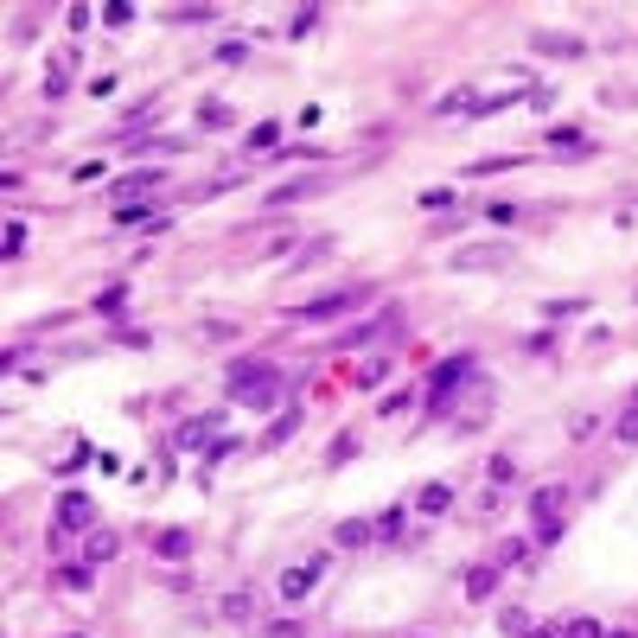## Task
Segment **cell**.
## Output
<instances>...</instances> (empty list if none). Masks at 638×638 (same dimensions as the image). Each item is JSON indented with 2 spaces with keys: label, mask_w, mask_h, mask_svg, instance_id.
Here are the masks:
<instances>
[{
  "label": "cell",
  "mask_w": 638,
  "mask_h": 638,
  "mask_svg": "<svg viewBox=\"0 0 638 638\" xmlns=\"http://www.w3.org/2000/svg\"><path fill=\"white\" fill-rule=\"evenodd\" d=\"M230 402H243V409H274V402H281V371H274V364H237V371H230Z\"/></svg>",
  "instance_id": "cell-1"
},
{
  "label": "cell",
  "mask_w": 638,
  "mask_h": 638,
  "mask_svg": "<svg viewBox=\"0 0 638 638\" xmlns=\"http://www.w3.org/2000/svg\"><path fill=\"white\" fill-rule=\"evenodd\" d=\"M472 377H479V371H472V358H447V364H435L428 390H421V409H428V415H447V409H454V396H460Z\"/></svg>",
  "instance_id": "cell-2"
},
{
  "label": "cell",
  "mask_w": 638,
  "mask_h": 638,
  "mask_svg": "<svg viewBox=\"0 0 638 638\" xmlns=\"http://www.w3.org/2000/svg\"><path fill=\"white\" fill-rule=\"evenodd\" d=\"M371 301V288L358 281V288H332V294H319V301H301L288 319H301V326H319V319H338V313H351V307H364Z\"/></svg>",
  "instance_id": "cell-3"
},
{
  "label": "cell",
  "mask_w": 638,
  "mask_h": 638,
  "mask_svg": "<svg viewBox=\"0 0 638 638\" xmlns=\"http://www.w3.org/2000/svg\"><path fill=\"white\" fill-rule=\"evenodd\" d=\"M505 262H511V249H499V243H479V249H454L447 256L454 274H499Z\"/></svg>",
  "instance_id": "cell-4"
},
{
  "label": "cell",
  "mask_w": 638,
  "mask_h": 638,
  "mask_svg": "<svg viewBox=\"0 0 638 638\" xmlns=\"http://www.w3.org/2000/svg\"><path fill=\"white\" fill-rule=\"evenodd\" d=\"M90 524H96L90 491H58V524H51V530H64V536H70V530H90Z\"/></svg>",
  "instance_id": "cell-5"
},
{
  "label": "cell",
  "mask_w": 638,
  "mask_h": 638,
  "mask_svg": "<svg viewBox=\"0 0 638 638\" xmlns=\"http://www.w3.org/2000/svg\"><path fill=\"white\" fill-rule=\"evenodd\" d=\"M319 569H326V555H313V562H301V569H288V575H281V588H274V594H281V600H288V607H301V600L313 594V575H319Z\"/></svg>",
  "instance_id": "cell-6"
},
{
  "label": "cell",
  "mask_w": 638,
  "mask_h": 638,
  "mask_svg": "<svg viewBox=\"0 0 638 638\" xmlns=\"http://www.w3.org/2000/svg\"><path fill=\"white\" fill-rule=\"evenodd\" d=\"M51 588H64V594H90V588H96V562H64V569H51Z\"/></svg>",
  "instance_id": "cell-7"
},
{
  "label": "cell",
  "mask_w": 638,
  "mask_h": 638,
  "mask_svg": "<svg viewBox=\"0 0 638 638\" xmlns=\"http://www.w3.org/2000/svg\"><path fill=\"white\" fill-rule=\"evenodd\" d=\"M211 428H218V415H198V421H179V428H173V447H179V454H198V447L211 441Z\"/></svg>",
  "instance_id": "cell-8"
},
{
  "label": "cell",
  "mask_w": 638,
  "mask_h": 638,
  "mask_svg": "<svg viewBox=\"0 0 638 638\" xmlns=\"http://www.w3.org/2000/svg\"><path fill=\"white\" fill-rule=\"evenodd\" d=\"M121 230H166V218H154V204H115Z\"/></svg>",
  "instance_id": "cell-9"
},
{
  "label": "cell",
  "mask_w": 638,
  "mask_h": 638,
  "mask_svg": "<svg viewBox=\"0 0 638 638\" xmlns=\"http://www.w3.org/2000/svg\"><path fill=\"white\" fill-rule=\"evenodd\" d=\"M499 594V562H479V569H466V600H491Z\"/></svg>",
  "instance_id": "cell-10"
},
{
  "label": "cell",
  "mask_w": 638,
  "mask_h": 638,
  "mask_svg": "<svg viewBox=\"0 0 638 638\" xmlns=\"http://www.w3.org/2000/svg\"><path fill=\"white\" fill-rule=\"evenodd\" d=\"M332 543H338V549H364V543H377V524H364V517H345V524L332 530Z\"/></svg>",
  "instance_id": "cell-11"
},
{
  "label": "cell",
  "mask_w": 638,
  "mask_h": 638,
  "mask_svg": "<svg viewBox=\"0 0 638 638\" xmlns=\"http://www.w3.org/2000/svg\"><path fill=\"white\" fill-rule=\"evenodd\" d=\"M530 45H536L543 58H581V39H569V32H536Z\"/></svg>",
  "instance_id": "cell-12"
},
{
  "label": "cell",
  "mask_w": 638,
  "mask_h": 638,
  "mask_svg": "<svg viewBox=\"0 0 638 638\" xmlns=\"http://www.w3.org/2000/svg\"><path fill=\"white\" fill-rule=\"evenodd\" d=\"M562 505H569V485H543V491H536V499H530V511H536V524H549V517H555Z\"/></svg>",
  "instance_id": "cell-13"
},
{
  "label": "cell",
  "mask_w": 638,
  "mask_h": 638,
  "mask_svg": "<svg viewBox=\"0 0 638 638\" xmlns=\"http://www.w3.org/2000/svg\"><path fill=\"white\" fill-rule=\"evenodd\" d=\"M160 179H166L160 166H134L128 179H115V192H121V198H128V192H160Z\"/></svg>",
  "instance_id": "cell-14"
},
{
  "label": "cell",
  "mask_w": 638,
  "mask_h": 638,
  "mask_svg": "<svg viewBox=\"0 0 638 638\" xmlns=\"http://www.w3.org/2000/svg\"><path fill=\"white\" fill-rule=\"evenodd\" d=\"M154 549H160L166 562H185V555H192V530H160V536H154Z\"/></svg>",
  "instance_id": "cell-15"
},
{
  "label": "cell",
  "mask_w": 638,
  "mask_h": 638,
  "mask_svg": "<svg viewBox=\"0 0 638 638\" xmlns=\"http://www.w3.org/2000/svg\"><path fill=\"white\" fill-rule=\"evenodd\" d=\"M415 505H421V517H441V511L454 505V485H421V499H415Z\"/></svg>",
  "instance_id": "cell-16"
},
{
  "label": "cell",
  "mask_w": 638,
  "mask_h": 638,
  "mask_svg": "<svg viewBox=\"0 0 638 638\" xmlns=\"http://www.w3.org/2000/svg\"><path fill=\"white\" fill-rule=\"evenodd\" d=\"M319 185H326V179H294V185H274V192H268V204L281 211V204H294V198H307V192H319Z\"/></svg>",
  "instance_id": "cell-17"
},
{
  "label": "cell",
  "mask_w": 638,
  "mask_h": 638,
  "mask_svg": "<svg viewBox=\"0 0 638 638\" xmlns=\"http://www.w3.org/2000/svg\"><path fill=\"white\" fill-rule=\"evenodd\" d=\"M115 549H121V543H115L109 530H90V536H84V562H109Z\"/></svg>",
  "instance_id": "cell-18"
},
{
  "label": "cell",
  "mask_w": 638,
  "mask_h": 638,
  "mask_svg": "<svg viewBox=\"0 0 638 638\" xmlns=\"http://www.w3.org/2000/svg\"><path fill=\"white\" fill-rule=\"evenodd\" d=\"M402 530H409V511H402V505H390V511L377 517V536H390V543H396Z\"/></svg>",
  "instance_id": "cell-19"
},
{
  "label": "cell",
  "mask_w": 638,
  "mask_h": 638,
  "mask_svg": "<svg viewBox=\"0 0 638 638\" xmlns=\"http://www.w3.org/2000/svg\"><path fill=\"white\" fill-rule=\"evenodd\" d=\"M499 625H505V632H511V638H530V632H536V625H530V613H524V607H505V613H499Z\"/></svg>",
  "instance_id": "cell-20"
},
{
  "label": "cell",
  "mask_w": 638,
  "mask_h": 638,
  "mask_svg": "<svg viewBox=\"0 0 638 638\" xmlns=\"http://www.w3.org/2000/svg\"><path fill=\"white\" fill-rule=\"evenodd\" d=\"M613 441H625V447L638 441V396L625 402V415H619V428H613Z\"/></svg>",
  "instance_id": "cell-21"
},
{
  "label": "cell",
  "mask_w": 638,
  "mask_h": 638,
  "mask_svg": "<svg viewBox=\"0 0 638 638\" xmlns=\"http://www.w3.org/2000/svg\"><path fill=\"white\" fill-rule=\"evenodd\" d=\"M166 20H173V26H204V20H218V7H173Z\"/></svg>",
  "instance_id": "cell-22"
},
{
  "label": "cell",
  "mask_w": 638,
  "mask_h": 638,
  "mask_svg": "<svg viewBox=\"0 0 638 638\" xmlns=\"http://www.w3.org/2000/svg\"><path fill=\"white\" fill-rule=\"evenodd\" d=\"M319 26V7H301V13H288V39H307Z\"/></svg>",
  "instance_id": "cell-23"
},
{
  "label": "cell",
  "mask_w": 638,
  "mask_h": 638,
  "mask_svg": "<svg viewBox=\"0 0 638 638\" xmlns=\"http://www.w3.org/2000/svg\"><path fill=\"white\" fill-rule=\"evenodd\" d=\"M549 148H575V154H581L588 134H581V128H549Z\"/></svg>",
  "instance_id": "cell-24"
},
{
  "label": "cell",
  "mask_w": 638,
  "mask_h": 638,
  "mask_svg": "<svg viewBox=\"0 0 638 638\" xmlns=\"http://www.w3.org/2000/svg\"><path fill=\"white\" fill-rule=\"evenodd\" d=\"M274 140H281V121H256L249 128V148H274Z\"/></svg>",
  "instance_id": "cell-25"
},
{
  "label": "cell",
  "mask_w": 638,
  "mask_h": 638,
  "mask_svg": "<svg viewBox=\"0 0 638 638\" xmlns=\"http://www.w3.org/2000/svg\"><path fill=\"white\" fill-rule=\"evenodd\" d=\"M562 638H607L594 619H569V625H562Z\"/></svg>",
  "instance_id": "cell-26"
},
{
  "label": "cell",
  "mask_w": 638,
  "mask_h": 638,
  "mask_svg": "<svg viewBox=\"0 0 638 638\" xmlns=\"http://www.w3.org/2000/svg\"><path fill=\"white\" fill-rule=\"evenodd\" d=\"M383 371H390V364H383V358H371V364L358 371V390H377V383H383Z\"/></svg>",
  "instance_id": "cell-27"
},
{
  "label": "cell",
  "mask_w": 638,
  "mask_h": 638,
  "mask_svg": "<svg viewBox=\"0 0 638 638\" xmlns=\"http://www.w3.org/2000/svg\"><path fill=\"white\" fill-rule=\"evenodd\" d=\"M249 613H256L249 594H230V600H224V619H249Z\"/></svg>",
  "instance_id": "cell-28"
},
{
  "label": "cell",
  "mask_w": 638,
  "mask_h": 638,
  "mask_svg": "<svg viewBox=\"0 0 638 638\" xmlns=\"http://www.w3.org/2000/svg\"><path fill=\"white\" fill-rule=\"evenodd\" d=\"M517 166V154H499V160H479V166H466V173H511Z\"/></svg>",
  "instance_id": "cell-29"
},
{
  "label": "cell",
  "mask_w": 638,
  "mask_h": 638,
  "mask_svg": "<svg viewBox=\"0 0 638 638\" xmlns=\"http://www.w3.org/2000/svg\"><path fill=\"white\" fill-rule=\"evenodd\" d=\"M326 249H332V243H326V237H319V243H307V249H301V256H294V268H313V262H319V256H326Z\"/></svg>",
  "instance_id": "cell-30"
},
{
  "label": "cell",
  "mask_w": 638,
  "mask_h": 638,
  "mask_svg": "<svg viewBox=\"0 0 638 638\" xmlns=\"http://www.w3.org/2000/svg\"><path fill=\"white\" fill-rule=\"evenodd\" d=\"M549 543H562V517H549V524H536V549H549Z\"/></svg>",
  "instance_id": "cell-31"
},
{
  "label": "cell",
  "mask_w": 638,
  "mask_h": 638,
  "mask_svg": "<svg viewBox=\"0 0 638 638\" xmlns=\"http://www.w3.org/2000/svg\"><path fill=\"white\" fill-rule=\"evenodd\" d=\"M204 338H211V345H224V338H237V326H230V319H211V326H204Z\"/></svg>",
  "instance_id": "cell-32"
},
{
  "label": "cell",
  "mask_w": 638,
  "mask_h": 638,
  "mask_svg": "<svg viewBox=\"0 0 638 638\" xmlns=\"http://www.w3.org/2000/svg\"><path fill=\"white\" fill-rule=\"evenodd\" d=\"M268 638H307V632H301V619H274V625H268Z\"/></svg>",
  "instance_id": "cell-33"
},
{
  "label": "cell",
  "mask_w": 638,
  "mask_h": 638,
  "mask_svg": "<svg viewBox=\"0 0 638 638\" xmlns=\"http://www.w3.org/2000/svg\"><path fill=\"white\" fill-rule=\"evenodd\" d=\"M20 249H26V224L13 218V224H7V256H20Z\"/></svg>",
  "instance_id": "cell-34"
},
{
  "label": "cell",
  "mask_w": 638,
  "mask_h": 638,
  "mask_svg": "<svg viewBox=\"0 0 638 638\" xmlns=\"http://www.w3.org/2000/svg\"><path fill=\"white\" fill-rule=\"evenodd\" d=\"M607 638H638V632H607Z\"/></svg>",
  "instance_id": "cell-35"
},
{
  "label": "cell",
  "mask_w": 638,
  "mask_h": 638,
  "mask_svg": "<svg viewBox=\"0 0 638 638\" xmlns=\"http://www.w3.org/2000/svg\"><path fill=\"white\" fill-rule=\"evenodd\" d=\"M64 638H90V632H64Z\"/></svg>",
  "instance_id": "cell-36"
}]
</instances>
